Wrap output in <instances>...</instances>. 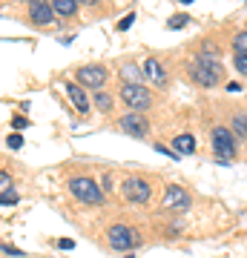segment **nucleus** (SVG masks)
Returning <instances> with one entry per match:
<instances>
[{"instance_id":"nucleus-1","label":"nucleus","mask_w":247,"mask_h":258,"mask_svg":"<svg viewBox=\"0 0 247 258\" xmlns=\"http://www.w3.org/2000/svg\"><path fill=\"white\" fill-rule=\"evenodd\" d=\"M190 75H192V81H195V83H202V86H216V83L221 81L224 69H221V63L216 60V57L202 55V57H195V60H192Z\"/></svg>"},{"instance_id":"nucleus-2","label":"nucleus","mask_w":247,"mask_h":258,"mask_svg":"<svg viewBox=\"0 0 247 258\" xmlns=\"http://www.w3.org/2000/svg\"><path fill=\"white\" fill-rule=\"evenodd\" d=\"M107 238H110V247L112 249H132V247H141V235L135 230H129L124 224H112L107 230Z\"/></svg>"},{"instance_id":"nucleus-3","label":"nucleus","mask_w":247,"mask_h":258,"mask_svg":"<svg viewBox=\"0 0 247 258\" xmlns=\"http://www.w3.org/2000/svg\"><path fill=\"white\" fill-rule=\"evenodd\" d=\"M69 189H72V195L83 204H101L104 201L101 186L95 184L92 178H72V181H69Z\"/></svg>"},{"instance_id":"nucleus-4","label":"nucleus","mask_w":247,"mask_h":258,"mask_svg":"<svg viewBox=\"0 0 247 258\" xmlns=\"http://www.w3.org/2000/svg\"><path fill=\"white\" fill-rule=\"evenodd\" d=\"M121 101L127 103V106H132V112H141L153 103V95L146 92L141 83H124L121 86Z\"/></svg>"},{"instance_id":"nucleus-5","label":"nucleus","mask_w":247,"mask_h":258,"mask_svg":"<svg viewBox=\"0 0 247 258\" xmlns=\"http://www.w3.org/2000/svg\"><path fill=\"white\" fill-rule=\"evenodd\" d=\"M213 152L219 155L221 164H227L233 152H236V141H233V132L227 126H216L213 129Z\"/></svg>"},{"instance_id":"nucleus-6","label":"nucleus","mask_w":247,"mask_h":258,"mask_svg":"<svg viewBox=\"0 0 247 258\" xmlns=\"http://www.w3.org/2000/svg\"><path fill=\"white\" fill-rule=\"evenodd\" d=\"M121 192H124V198L132 204H146L150 201V184H146L144 178L138 175H129L127 181H124V186H121Z\"/></svg>"},{"instance_id":"nucleus-7","label":"nucleus","mask_w":247,"mask_h":258,"mask_svg":"<svg viewBox=\"0 0 247 258\" xmlns=\"http://www.w3.org/2000/svg\"><path fill=\"white\" fill-rule=\"evenodd\" d=\"M75 78H78V83H83V86L101 89L104 83H107V69H104V66H81Z\"/></svg>"},{"instance_id":"nucleus-8","label":"nucleus","mask_w":247,"mask_h":258,"mask_svg":"<svg viewBox=\"0 0 247 258\" xmlns=\"http://www.w3.org/2000/svg\"><path fill=\"white\" fill-rule=\"evenodd\" d=\"M161 204H164L167 210H187V207H190V195H187L184 186L173 184V186H167V189H164Z\"/></svg>"},{"instance_id":"nucleus-9","label":"nucleus","mask_w":247,"mask_h":258,"mask_svg":"<svg viewBox=\"0 0 247 258\" xmlns=\"http://www.w3.org/2000/svg\"><path fill=\"white\" fill-rule=\"evenodd\" d=\"M29 18H32L35 26H46V23H52V18H55V9L46 0H29Z\"/></svg>"},{"instance_id":"nucleus-10","label":"nucleus","mask_w":247,"mask_h":258,"mask_svg":"<svg viewBox=\"0 0 247 258\" xmlns=\"http://www.w3.org/2000/svg\"><path fill=\"white\" fill-rule=\"evenodd\" d=\"M121 129H124V132H129V135H138V138H141V135H146V120L141 118V112H129V115H124V118H121Z\"/></svg>"},{"instance_id":"nucleus-11","label":"nucleus","mask_w":247,"mask_h":258,"mask_svg":"<svg viewBox=\"0 0 247 258\" xmlns=\"http://www.w3.org/2000/svg\"><path fill=\"white\" fill-rule=\"evenodd\" d=\"M144 75H146V81H150V83H156V86H164V83H167V72H164V66L158 63L156 57L144 60Z\"/></svg>"},{"instance_id":"nucleus-12","label":"nucleus","mask_w":247,"mask_h":258,"mask_svg":"<svg viewBox=\"0 0 247 258\" xmlns=\"http://www.w3.org/2000/svg\"><path fill=\"white\" fill-rule=\"evenodd\" d=\"M66 95H69V101L78 112H89V101H86V95L78 83H66Z\"/></svg>"},{"instance_id":"nucleus-13","label":"nucleus","mask_w":247,"mask_h":258,"mask_svg":"<svg viewBox=\"0 0 247 258\" xmlns=\"http://www.w3.org/2000/svg\"><path fill=\"white\" fill-rule=\"evenodd\" d=\"M52 9L61 18H72L75 9H78V0H52Z\"/></svg>"},{"instance_id":"nucleus-14","label":"nucleus","mask_w":247,"mask_h":258,"mask_svg":"<svg viewBox=\"0 0 247 258\" xmlns=\"http://www.w3.org/2000/svg\"><path fill=\"white\" fill-rule=\"evenodd\" d=\"M173 147H175V152H187V155H190V152H195V138H192V135H175V141H173Z\"/></svg>"},{"instance_id":"nucleus-15","label":"nucleus","mask_w":247,"mask_h":258,"mask_svg":"<svg viewBox=\"0 0 247 258\" xmlns=\"http://www.w3.org/2000/svg\"><path fill=\"white\" fill-rule=\"evenodd\" d=\"M233 135H238V138L247 141V112L233 115Z\"/></svg>"},{"instance_id":"nucleus-16","label":"nucleus","mask_w":247,"mask_h":258,"mask_svg":"<svg viewBox=\"0 0 247 258\" xmlns=\"http://www.w3.org/2000/svg\"><path fill=\"white\" fill-rule=\"evenodd\" d=\"M233 49H236V52H247V32H238V35L233 37Z\"/></svg>"},{"instance_id":"nucleus-17","label":"nucleus","mask_w":247,"mask_h":258,"mask_svg":"<svg viewBox=\"0 0 247 258\" xmlns=\"http://www.w3.org/2000/svg\"><path fill=\"white\" fill-rule=\"evenodd\" d=\"M95 106L107 112V109L112 106V98H110V95H104V92H98V95H95Z\"/></svg>"},{"instance_id":"nucleus-18","label":"nucleus","mask_w":247,"mask_h":258,"mask_svg":"<svg viewBox=\"0 0 247 258\" xmlns=\"http://www.w3.org/2000/svg\"><path fill=\"white\" fill-rule=\"evenodd\" d=\"M3 204H6V207H9V204H18V192H15V189H6V192L0 195V207H3Z\"/></svg>"},{"instance_id":"nucleus-19","label":"nucleus","mask_w":247,"mask_h":258,"mask_svg":"<svg viewBox=\"0 0 247 258\" xmlns=\"http://www.w3.org/2000/svg\"><path fill=\"white\" fill-rule=\"evenodd\" d=\"M236 69L241 75H247V52H236Z\"/></svg>"},{"instance_id":"nucleus-20","label":"nucleus","mask_w":247,"mask_h":258,"mask_svg":"<svg viewBox=\"0 0 247 258\" xmlns=\"http://www.w3.org/2000/svg\"><path fill=\"white\" fill-rule=\"evenodd\" d=\"M187 20H190L187 15H178V18H170V20H167V26H170V29H181V26H187Z\"/></svg>"},{"instance_id":"nucleus-21","label":"nucleus","mask_w":247,"mask_h":258,"mask_svg":"<svg viewBox=\"0 0 247 258\" xmlns=\"http://www.w3.org/2000/svg\"><path fill=\"white\" fill-rule=\"evenodd\" d=\"M6 189H12V178H9V172H0V195Z\"/></svg>"},{"instance_id":"nucleus-22","label":"nucleus","mask_w":247,"mask_h":258,"mask_svg":"<svg viewBox=\"0 0 247 258\" xmlns=\"http://www.w3.org/2000/svg\"><path fill=\"white\" fill-rule=\"evenodd\" d=\"M202 52H204V55H210V57H216V52H219V49H216V43L204 40V43H202Z\"/></svg>"},{"instance_id":"nucleus-23","label":"nucleus","mask_w":247,"mask_h":258,"mask_svg":"<svg viewBox=\"0 0 247 258\" xmlns=\"http://www.w3.org/2000/svg\"><path fill=\"white\" fill-rule=\"evenodd\" d=\"M156 152H161V155H167V158H173V161H178V158H181V152H170L167 147H156Z\"/></svg>"},{"instance_id":"nucleus-24","label":"nucleus","mask_w":247,"mask_h":258,"mask_svg":"<svg viewBox=\"0 0 247 258\" xmlns=\"http://www.w3.org/2000/svg\"><path fill=\"white\" fill-rule=\"evenodd\" d=\"M9 147L12 149H20V147H23V138H20V135H9Z\"/></svg>"},{"instance_id":"nucleus-25","label":"nucleus","mask_w":247,"mask_h":258,"mask_svg":"<svg viewBox=\"0 0 247 258\" xmlns=\"http://www.w3.org/2000/svg\"><path fill=\"white\" fill-rule=\"evenodd\" d=\"M55 244H58L61 249H75V241H72V238H61V241H55Z\"/></svg>"},{"instance_id":"nucleus-26","label":"nucleus","mask_w":247,"mask_h":258,"mask_svg":"<svg viewBox=\"0 0 247 258\" xmlns=\"http://www.w3.org/2000/svg\"><path fill=\"white\" fill-rule=\"evenodd\" d=\"M132 20H135V15H127V18L118 23V29H121V32H124V29H129V26H132Z\"/></svg>"},{"instance_id":"nucleus-27","label":"nucleus","mask_w":247,"mask_h":258,"mask_svg":"<svg viewBox=\"0 0 247 258\" xmlns=\"http://www.w3.org/2000/svg\"><path fill=\"white\" fill-rule=\"evenodd\" d=\"M0 249H6L9 255H20V249L18 247H9V244H0Z\"/></svg>"},{"instance_id":"nucleus-28","label":"nucleus","mask_w":247,"mask_h":258,"mask_svg":"<svg viewBox=\"0 0 247 258\" xmlns=\"http://www.w3.org/2000/svg\"><path fill=\"white\" fill-rule=\"evenodd\" d=\"M81 3H89V6H95V3H98V0H81Z\"/></svg>"},{"instance_id":"nucleus-29","label":"nucleus","mask_w":247,"mask_h":258,"mask_svg":"<svg viewBox=\"0 0 247 258\" xmlns=\"http://www.w3.org/2000/svg\"><path fill=\"white\" fill-rule=\"evenodd\" d=\"M181 3H192V0H181Z\"/></svg>"}]
</instances>
